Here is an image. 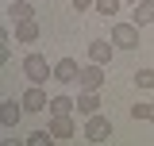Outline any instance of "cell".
I'll list each match as a JSON object with an SVG mask.
<instances>
[{
  "label": "cell",
  "instance_id": "4",
  "mask_svg": "<svg viewBox=\"0 0 154 146\" xmlns=\"http://www.w3.org/2000/svg\"><path fill=\"white\" fill-rule=\"evenodd\" d=\"M77 85H81V89L100 92V89H104V65H100V62H89V65H81V77H77Z\"/></svg>",
  "mask_w": 154,
  "mask_h": 146
},
{
  "label": "cell",
  "instance_id": "11",
  "mask_svg": "<svg viewBox=\"0 0 154 146\" xmlns=\"http://www.w3.org/2000/svg\"><path fill=\"white\" fill-rule=\"evenodd\" d=\"M38 35H42L38 19H23V23H16V42H38Z\"/></svg>",
  "mask_w": 154,
  "mask_h": 146
},
{
  "label": "cell",
  "instance_id": "5",
  "mask_svg": "<svg viewBox=\"0 0 154 146\" xmlns=\"http://www.w3.org/2000/svg\"><path fill=\"white\" fill-rule=\"evenodd\" d=\"M77 77H81V65H77L73 58H62V62L54 65V81L58 85H73Z\"/></svg>",
  "mask_w": 154,
  "mask_h": 146
},
{
  "label": "cell",
  "instance_id": "15",
  "mask_svg": "<svg viewBox=\"0 0 154 146\" xmlns=\"http://www.w3.org/2000/svg\"><path fill=\"white\" fill-rule=\"evenodd\" d=\"M131 119H135V123H150V119H154V104H146V100L131 104Z\"/></svg>",
  "mask_w": 154,
  "mask_h": 146
},
{
  "label": "cell",
  "instance_id": "17",
  "mask_svg": "<svg viewBox=\"0 0 154 146\" xmlns=\"http://www.w3.org/2000/svg\"><path fill=\"white\" fill-rule=\"evenodd\" d=\"M135 85L139 89H154V69H139L135 73Z\"/></svg>",
  "mask_w": 154,
  "mask_h": 146
},
{
  "label": "cell",
  "instance_id": "8",
  "mask_svg": "<svg viewBox=\"0 0 154 146\" xmlns=\"http://www.w3.org/2000/svg\"><path fill=\"white\" fill-rule=\"evenodd\" d=\"M116 54V42H104V38H96V42H89V62H100V65H108Z\"/></svg>",
  "mask_w": 154,
  "mask_h": 146
},
{
  "label": "cell",
  "instance_id": "2",
  "mask_svg": "<svg viewBox=\"0 0 154 146\" xmlns=\"http://www.w3.org/2000/svg\"><path fill=\"white\" fill-rule=\"evenodd\" d=\"M81 135H85L89 142H108L116 131H112V123H108V119L96 111V115H85V131H81Z\"/></svg>",
  "mask_w": 154,
  "mask_h": 146
},
{
  "label": "cell",
  "instance_id": "16",
  "mask_svg": "<svg viewBox=\"0 0 154 146\" xmlns=\"http://www.w3.org/2000/svg\"><path fill=\"white\" fill-rule=\"evenodd\" d=\"M119 4H123V0H96V12H100V16H116Z\"/></svg>",
  "mask_w": 154,
  "mask_h": 146
},
{
  "label": "cell",
  "instance_id": "9",
  "mask_svg": "<svg viewBox=\"0 0 154 146\" xmlns=\"http://www.w3.org/2000/svg\"><path fill=\"white\" fill-rule=\"evenodd\" d=\"M50 135H54V138H73L77 135L73 115H54V119H50Z\"/></svg>",
  "mask_w": 154,
  "mask_h": 146
},
{
  "label": "cell",
  "instance_id": "13",
  "mask_svg": "<svg viewBox=\"0 0 154 146\" xmlns=\"http://www.w3.org/2000/svg\"><path fill=\"white\" fill-rule=\"evenodd\" d=\"M131 23H139V27L154 23V0H139V4H135V19Z\"/></svg>",
  "mask_w": 154,
  "mask_h": 146
},
{
  "label": "cell",
  "instance_id": "20",
  "mask_svg": "<svg viewBox=\"0 0 154 146\" xmlns=\"http://www.w3.org/2000/svg\"><path fill=\"white\" fill-rule=\"evenodd\" d=\"M123 4H131V8H135V4H139V0H123Z\"/></svg>",
  "mask_w": 154,
  "mask_h": 146
},
{
  "label": "cell",
  "instance_id": "14",
  "mask_svg": "<svg viewBox=\"0 0 154 146\" xmlns=\"http://www.w3.org/2000/svg\"><path fill=\"white\" fill-rule=\"evenodd\" d=\"M77 111V100H69V96H54L50 100V115H73Z\"/></svg>",
  "mask_w": 154,
  "mask_h": 146
},
{
  "label": "cell",
  "instance_id": "7",
  "mask_svg": "<svg viewBox=\"0 0 154 146\" xmlns=\"http://www.w3.org/2000/svg\"><path fill=\"white\" fill-rule=\"evenodd\" d=\"M23 111H27L23 100H19V104L16 100H4V104H0V123H4V127H16L19 119H23Z\"/></svg>",
  "mask_w": 154,
  "mask_h": 146
},
{
  "label": "cell",
  "instance_id": "19",
  "mask_svg": "<svg viewBox=\"0 0 154 146\" xmlns=\"http://www.w3.org/2000/svg\"><path fill=\"white\" fill-rule=\"evenodd\" d=\"M89 8H96V0H73V12H89Z\"/></svg>",
  "mask_w": 154,
  "mask_h": 146
},
{
  "label": "cell",
  "instance_id": "18",
  "mask_svg": "<svg viewBox=\"0 0 154 146\" xmlns=\"http://www.w3.org/2000/svg\"><path fill=\"white\" fill-rule=\"evenodd\" d=\"M50 138H54L50 131H35V135H27V142H31V146H46Z\"/></svg>",
  "mask_w": 154,
  "mask_h": 146
},
{
  "label": "cell",
  "instance_id": "6",
  "mask_svg": "<svg viewBox=\"0 0 154 146\" xmlns=\"http://www.w3.org/2000/svg\"><path fill=\"white\" fill-rule=\"evenodd\" d=\"M23 108H27V111H46V108H50V100H46L42 85H31V89L23 92Z\"/></svg>",
  "mask_w": 154,
  "mask_h": 146
},
{
  "label": "cell",
  "instance_id": "3",
  "mask_svg": "<svg viewBox=\"0 0 154 146\" xmlns=\"http://www.w3.org/2000/svg\"><path fill=\"white\" fill-rule=\"evenodd\" d=\"M112 42H116V50H135L139 46V23H116Z\"/></svg>",
  "mask_w": 154,
  "mask_h": 146
},
{
  "label": "cell",
  "instance_id": "10",
  "mask_svg": "<svg viewBox=\"0 0 154 146\" xmlns=\"http://www.w3.org/2000/svg\"><path fill=\"white\" fill-rule=\"evenodd\" d=\"M96 111H100V96L93 89H81V96H77V115H96Z\"/></svg>",
  "mask_w": 154,
  "mask_h": 146
},
{
  "label": "cell",
  "instance_id": "12",
  "mask_svg": "<svg viewBox=\"0 0 154 146\" xmlns=\"http://www.w3.org/2000/svg\"><path fill=\"white\" fill-rule=\"evenodd\" d=\"M8 19H16V23L35 19V4H31V0H12V4H8Z\"/></svg>",
  "mask_w": 154,
  "mask_h": 146
},
{
  "label": "cell",
  "instance_id": "1",
  "mask_svg": "<svg viewBox=\"0 0 154 146\" xmlns=\"http://www.w3.org/2000/svg\"><path fill=\"white\" fill-rule=\"evenodd\" d=\"M19 69H23V77H27L31 85H42L46 77H54V69L46 65V58H42V54H35V50L23 58V65H19Z\"/></svg>",
  "mask_w": 154,
  "mask_h": 146
}]
</instances>
